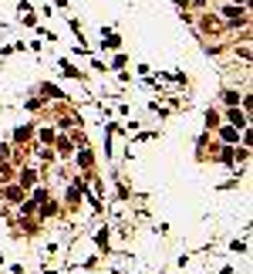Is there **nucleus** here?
I'll use <instances>...</instances> for the list:
<instances>
[{
	"label": "nucleus",
	"instance_id": "nucleus-1",
	"mask_svg": "<svg viewBox=\"0 0 253 274\" xmlns=\"http://www.w3.org/2000/svg\"><path fill=\"white\" fill-rule=\"evenodd\" d=\"M14 139H17V142H27V139H31V129H27V126H20V129L14 132Z\"/></svg>",
	"mask_w": 253,
	"mask_h": 274
},
{
	"label": "nucleus",
	"instance_id": "nucleus-2",
	"mask_svg": "<svg viewBox=\"0 0 253 274\" xmlns=\"http://www.w3.org/2000/svg\"><path fill=\"white\" fill-rule=\"evenodd\" d=\"M24 193H20V186H7V200H20Z\"/></svg>",
	"mask_w": 253,
	"mask_h": 274
},
{
	"label": "nucleus",
	"instance_id": "nucleus-3",
	"mask_svg": "<svg viewBox=\"0 0 253 274\" xmlns=\"http://www.w3.org/2000/svg\"><path fill=\"white\" fill-rule=\"evenodd\" d=\"M223 139H226V142H236L240 136H236V129H223Z\"/></svg>",
	"mask_w": 253,
	"mask_h": 274
},
{
	"label": "nucleus",
	"instance_id": "nucleus-4",
	"mask_svg": "<svg viewBox=\"0 0 253 274\" xmlns=\"http://www.w3.org/2000/svg\"><path fill=\"white\" fill-rule=\"evenodd\" d=\"M230 119H233V122H236V126H247V119H243V115H240V112H236V109H233V112H230Z\"/></svg>",
	"mask_w": 253,
	"mask_h": 274
}]
</instances>
